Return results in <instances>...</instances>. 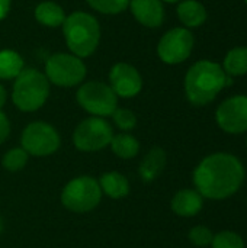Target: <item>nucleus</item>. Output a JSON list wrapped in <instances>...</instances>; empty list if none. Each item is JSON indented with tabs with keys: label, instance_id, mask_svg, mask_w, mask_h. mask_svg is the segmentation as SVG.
Here are the masks:
<instances>
[{
	"label": "nucleus",
	"instance_id": "1",
	"mask_svg": "<svg viewBox=\"0 0 247 248\" xmlns=\"http://www.w3.org/2000/svg\"><path fill=\"white\" fill-rule=\"evenodd\" d=\"M245 180L240 160L227 153L205 157L194 171V183L202 198L221 201L234 195Z\"/></svg>",
	"mask_w": 247,
	"mask_h": 248
},
{
	"label": "nucleus",
	"instance_id": "2",
	"mask_svg": "<svg viewBox=\"0 0 247 248\" xmlns=\"http://www.w3.org/2000/svg\"><path fill=\"white\" fill-rule=\"evenodd\" d=\"M227 84L229 78L223 67L208 60L195 62L185 76L186 97L198 106L213 102Z\"/></svg>",
	"mask_w": 247,
	"mask_h": 248
},
{
	"label": "nucleus",
	"instance_id": "3",
	"mask_svg": "<svg viewBox=\"0 0 247 248\" xmlns=\"http://www.w3.org/2000/svg\"><path fill=\"white\" fill-rule=\"evenodd\" d=\"M63 33L67 48L79 58L90 57L100 41V26L98 19L87 12H73L63 23Z\"/></svg>",
	"mask_w": 247,
	"mask_h": 248
},
{
	"label": "nucleus",
	"instance_id": "4",
	"mask_svg": "<svg viewBox=\"0 0 247 248\" xmlns=\"http://www.w3.org/2000/svg\"><path fill=\"white\" fill-rule=\"evenodd\" d=\"M49 96V81L44 73L36 68H23L15 78L12 100L22 112H35L41 109Z\"/></svg>",
	"mask_w": 247,
	"mask_h": 248
},
{
	"label": "nucleus",
	"instance_id": "5",
	"mask_svg": "<svg viewBox=\"0 0 247 248\" xmlns=\"http://www.w3.org/2000/svg\"><path fill=\"white\" fill-rule=\"evenodd\" d=\"M102 199L99 182L90 176H79L70 180L61 192V203L74 214L93 211Z\"/></svg>",
	"mask_w": 247,
	"mask_h": 248
},
{
	"label": "nucleus",
	"instance_id": "6",
	"mask_svg": "<svg viewBox=\"0 0 247 248\" xmlns=\"http://www.w3.org/2000/svg\"><path fill=\"white\" fill-rule=\"evenodd\" d=\"M86 65L82 58L71 52H57L45 62V77L49 83L60 87H74L86 77Z\"/></svg>",
	"mask_w": 247,
	"mask_h": 248
},
{
	"label": "nucleus",
	"instance_id": "7",
	"mask_svg": "<svg viewBox=\"0 0 247 248\" xmlns=\"http://www.w3.org/2000/svg\"><path fill=\"white\" fill-rule=\"evenodd\" d=\"M77 103L92 116L106 118L118 108V96L109 84L102 81H87L76 93Z\"/></svg>",
	"mask_w": 247,
	"mask_h": 248
},
{
	"label": "nucleus",
	"instance_id": "8",
	"mask_svg": "<svg viewBox=\"0 0 247 248\" xmlns=\"http://www.w3.org/2000/svg\"><path fill=\"white\" fill-rule=\"evenodd\" d=\"M114 135V129L105 118L90 116L83 119L76 126L73 142L79 151L92 153L108 147Z\"/></svg>",
	"mask_w": 247,
	"mask_h": 248
},
{
	"label": "nucleus",
	"instance_id": "9",
	"mask_svg": "<svg viewBox=\"0 0 247 248\" xmlns=\"http://www.w3.org/2000/svg\"><path fill=\"white\" fill-rule=\"evenodd\" d=\"M22 148L33 157H47L54 154L61 144L57 129L42 121L29 124L20 137Z\"/></svg>",
	"mask_w": 247,
	"mask_h": 248
},
{
	"label": "nucleus",
	"instance_id": "10",
	"mask_svg": "<svg viewBox=\"0 0 247 248\" xmlns=\"http://www.w3.org/2000/svg\"><path fill=\"white\" fill-rule=\"evenodd\" d=\"M194 42V35L186 28H173L159 41L157 54L166 64H181L189 58Z\"/></svg>",
	"mask_w": 247,
	"mask_h": 248
},
{
	"label": "nucleus",
	"instance_id": "11",
	"mask_svg": "<svg viewBox=\"0 0 247 248\" xmlns=\"http://www.w3.org/2000/svg\"><path fill=\"white\" fill-rule=\"evenodd\" d=\"M218 126L229 134L247 131V96H233L224 100L215 113Z\"/></svg>",
	"mask_w": 247,
	"mask_h": 248
},
{
	"label": "nucleus",
	"instance_id": "12",
	"mask_svg": "<svg viewBox=\"0 0 247 248\" xmlns=\"http://www.w3.org/2000/svg\"><path fill=\"white\" fill-rule=\"evenodd\" d=\"M109 86L118 97H134L143 89V77L134 65L116 62L109 71Z\"/></svg>",
	"mask_w": 247,
	"mask_h": 248
},
{
	"label": "nucleus",
	"instance_id": "13",
	"mask_svg": "<svg viewBox=\"0 0 247 248\" xmlns=\"http://www.w3.org/2000/svg\"><path fill=\"white\" fill-rule=\"evenodd\" d=\"M130 9L138 23L147 28H157L165 20L162 0H131Z\"/></svg>",
	"mask_w": 247,
	"mask_h": 248
},
{
	"label": "nucleus",
	"instance_id": "14",
	"mask_svg": "<svg viewBox=\"0 0 247 248\" xmlns=\"http://www.w3.org/2000/svg\"><path fill=\"white\" fill-rule=\"evenodd\" d=\"M204 205V198L198 190L183 189L179 190L172 199V211L183 218L195 217Z\"/></svg>",
	"mask_w": 247,
	"mask_h": 248
},
{
	"label": "nucleus",
	"instance_id": "15",
	"mask_svg": "<svg viewBox=\"0 0 247 248\" xmlns=\"http://www.w3.org/2000/svg\"><path fill=\"white\" fill-rule=\"evenodd\" d=\"M165 167H166V153L165 150L156 147L151 148L147 153V155L143 158L138 169V174L144 182H153L162 174Z\"/></svg>",
	"mask_w": 247,
	"mask_h": 248
},
{
	"label": "nucleus",
	"instance_id": "16",
	"mask_svg": "<svg viewBox=\"0 0 247 248\" xmlns=\"http://www.w3.org/2000/svg\"><path fill=\"white\" fill-rule=\"evenodd\" d=\"M33 15H35L36 22H39L41 25H44L47 28L63 26V23L67 17L64 13V9L55 1H41L35 7Z\"/></svg>",
	"mask_w": 247,
	"mask_h": 248
},
{
	"label": "nucleus",
	"instance_id": "17",
	"mask_svg": "<svg viewBox=\"0 0 247 248\" xmlns=\"http://www.w3.org/2000/svg\"><path fill=\"white\" fill-rule=\"evenodd\" d=\"M99 186L102 193L112 199H121L125 198L130 193V182L128 179L118 173V171H109L102 174L99 180Z\"/></svg>",
	"mask_w": 247,
	"mask_h": 248
},
{
	"label": "nucleus",
	"instance_id": "18",
	"mask_svg": "<svg viewBox=\"0 0 247 248\" xmlns=\"http://www.w3.org/2000/svg\"><path fill=\"white\" fill-rule=\"evenodd\" d=\"M178 16L188 28L201 26L207 19V10L202 3L197 0H182L178 6Z\"/></svg>",
	"mask_w": 247,
	"mask_h": 248
},
{
	"label": "nucleus",
	"instance_id": "19",
	"mask_svg": "<svg viewBox=\"0 0 247 248\" xmlns=\"http://www.w3.org/2000/svg\"><path fill=\"white\" fill-rule=\"evenodd\" d=\"M23 68H25V62L19 52L13 49L0 51V80L16 78Z\"/></svg>",
	"mask_w": 247,
	"mask_h": 248
},
{
	"label": "nucleus",
	"instance_id": "20",
	"mask_svg": "<svg viewBox=\"0 0 247 248\" xmlns=\"http://www.w3.org/2000/svg\"><path fill=\"white\" fill-rule=\"evenodd\" d=\"M109 145L112 148V153L122 160L134 158L140 153V142L137 141V138L125 132L114 135Z\"/></svg>",
	"mask_w": 247,
	"mask_h": 248
},
{
	"label": "nucleus",
	"instance_id": "21",
	"mask_svg": "<svg viewBox=\"0 0 247 248\" xmlns=\"http://www.w3.org/2000/svg\"><path fill=\"white\" fill-rule=\"evenodd\" d=\"M223 70L230 76H243L247 73V48L237 46L227 52Z\"/></svg>",
	"mask_w": 247,
	"mask_h": 248
},
{
	"label": "nucleus",
	"instance_id": "22",
	"mask_svg": "<svg viewBox=\"0 0 247 248\" xmlns=\"http://www.w3.org/2000/svg\"><path fill=\"white\" fill-rule=\"evenodd\" d=\"M28 158H29V154L22 147L20 148H12L3 155L1 164L7 171L15 173V171L22 170L26 166Z\"/></svg>",
	"mask_w": 247,
	"mask_h": 248
},
{
	"label": "nucleus",
	"instance_id": "23",
	"mask_svg": "<svg viewBox=\"0 0 247 248\" xmlns=\"http://www.w3.org/2000/svg\"><path fill=\"white\" fill-rule=\"evenodd\" d=\"M87 4L103 15H118L130 7L131 0H86Z\"/></svg>",
	"mask_w": 247,
	"mask_h": 248
},
{
	"label": "nucleus",
	"instance_id": "24",
	"mask_svg": "<svg viewBox=\"0 0 247 248\" xmlns=\"http://www.w3.org/2000/svg\"><path fill=\"white\" fill-rule=\"evenodd\" d=\"M211 246L213 248H245V241L236 232L223 231L214 235Z\"/></svg>",
	"mask_w": 247,
	"mask_h": 248
},
{
	"label": "nucleus",
	"instance_id": "25",
	"mask_svg": "<svg viewBox=\"0 0 247 248\" xmlns=\"http://www.w3.org/2000/svg\"><path fill=\"white\" fill-rule=\"evenodd\" d=\"M114 124L121 129V131H131L137 125V116L132 110L130 109H122L116 108V110L112 113Z\"/></svg>",
	"mask_w": 247,
	"mask_h": 248
},
{
	"label": "nucleus",
	"instance_id": "26",
	"mask_svg": "<svg viewBox=\"0 0 247 248\" xmlns=\"http://www.w3.org/2000/svg\"><path fill=\"white\" fill-rule=\"evenodd\" d=\"M213 238H214V234L211 232L210 228L207 227H195L189 231V240L192 244L198 246V247H205V246H210L213 243Z\"/></svg>",
	"mask_w": 247,
	"mask_h": 248
},
{
	"label": "nucleus",
	"instance_id": "27",
	"mask_svg": "<svg viewBox=\"0 0 247 248\" xmlns=\"http://www.w3.org/2000/svg\"><path fill=\"white\" fill-rule=\"evenodd\" d=\"M9 134H10V122L7 116L0 110V145L7 140Z\"/></svg>",
	"mask_w": 247,
	"mask_h": 248
},
{
	"label": "nucleus",
	"instance_id": "28",
	"mask_svg": "<svg viewBox=\"0 0 247 248\" xmlns=\"http://www.w3.org/2000/svg\"><path fill=\"white\" fill-rule=\"evenodd\" d=\"M12 0H0V20H3L10 10Z\"/></svg>",
	"mask_w": 247,
	"mask_h": 248
},
{
	"label": "nucleus",
	"instance_id": "29",
	"mask_svg": "<svg viewBox=\"0 0 247 248\" xmlns=\"http://www.w3.org/2000/svg\"><path fill=\"white\" fill-rule=\"evenodd\" d=\"M6 100H7V92H6V89L0 84V110H1V108L6 105Z\"/></svg>",
	"mask_w": 247,
	"mask_h": 248
},
{
	"label": "nucleus",
	"instance_id": "30",
	"mask_svg": "<svg viewBox=\"0 0 247 248\" xmlns=\"http://www.w3.org/2000/svg\"><path fill=\"white\" fill-rule=\"evenodd\" d=\"M162 1H166V3H176V1H182V0H162Z\"/></svg>",
	"mask_w": 247,
	"mask_h": 248
},
{
	"label": "nucleus",
	"instance_id": "31",
	"mask_svg": "<svg viewBox=\"0 0 247 248\" xmlns=\"http://www.w3.org/2000/svg\"><path fill=\"white\" fill-rule=\"evenodd\" d=\"M3 231V219H1V217H0V232Z\"/></svg>",
	"mask_w": 247,
	"mask_h": 248
},
{
	"label": "nucleus",
	"instance_id": "32",
	"mask_svg": "<svg viewBox=\"0 0 247 248\" xmlns=\"http://www.w3.org/2000/svg\"><path fill=\"white\" fill-rule=\"evenodd\" d=\"M246 3H247V0H246Z\"/></svg>",
	"mask_w": 247,
	"mask_h": 248
}]
</instances>
